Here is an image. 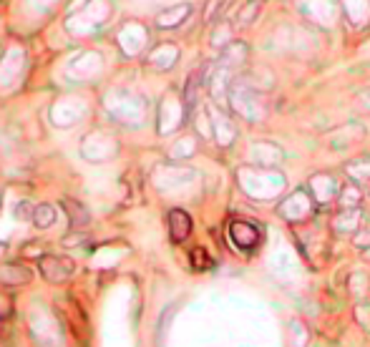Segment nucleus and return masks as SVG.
Masks as SVG:
<instances>
[{"label": "nucleus", "instance_id": "obj_1", "mask_svg": "<svg viewBox=\"0 0 370 347\" xmlns=\"http://www.w3.org/2000/svg\"><path fill=\"white\" fill-rule=\"evenodd\" d=\"M229 239H232V244H234V249H239V252H252V249L260 247L262 229L255 224V221L234 219L229 224Z\"/></svg>", "mask_w": 370, "mask_h": 347}, {"label": "nucleus", "instance_id": "obj_2", "mask_svg": "<svg viewBox=\"0 0 370 347\" xmlns=\"http://www.w3.org/2000/svg\"><path fill=\"white\" fill-rule=\"evenodd\" d=\"M38 269H41V274L51 284H61V282H68V279L76 274V262L68 260V257L46 255V257H41V262H38Z\"/></svg>", "mask_w": 370, "mask_h": 347}, {"label": "nucleus", "instance_id": "obj_3", "mask_svg": "<svg viewBox=\"0 0 370 347\" xmlns=\"http://www.w3.org/2000/svg\"><path fill=\"white\" fill-rule=\"evenodd\" d=\"M30 269L23 264H13V262H8V264H0V284L3 287H23V284L30 282Z\"/></svg>", "mask_w": 370, "mask_h": 347}, {"label": "nucleus", "instance_id": "obj_4", "mask_svg": "<svg viewBox=\"0 0 370 347\" xmlns=\"http://www.w3.org/2000/svg\"><path fill=\"white\" fill-rule=\"evenodd\" d=\"M169 234H172V242H184L191 234V217L186 214L184 209H172L169 212Z\"/></svg>", "mask_w": 370, "mask_h": 347}, {"label": "nucleus", "instance_id": "obj_5", "mask_svg": "<svg viewBox=\"0 0 370 347\" xmlns=\"http://www.w3.org/2000/svg\"><path fill=\"white\" fill-rule=\"evenodd\" d=\"M295 209H300V214L305 217V219L310 217V212H313V204H310V197H307L305 189L295 191V194H292V197H290L287 202L280 207V214H282L285 219L292 221V217H295Z\"/></svg>", "mask_w": 370, "mask_h": 347}, {"label": "nucleus", "instance_id": "obj_6", "mask_svg": "<svg viewBox=\"0 0 370 347\" xmlns=\"http://www.w3.org/2000/svg\"><path fill=\"white\" fill-rule=\"evenodd\" d=\"M64 209L68 212V219H71V224L73 226H86L88 224V212H86V207L83 204H78V202H73V199H66L64 202Z\"/></svg>", "mask_w": 370, "mask_h": 347}, {"label": "nucleus", "instance_id": "obj_7", "mask_svg": "<svg viewBox=\"0 0 370 347\" xmlns=\"http://www.w3.org/2000/svg\"><path fill=\"white\" fill-rule=\"evenodd\" d=\"M56 209L51 207V204H38L33 212V224L38 226V229H48L51 224H56Z\"/></svg>", "mask_w": 370, "mask_h": 347}, {"label": "nucleus", "instance_id": "obj_8", "mask_svg": "<svg viewBox=\"0 0 370 347\" xmlns=\"http://www.w3.org/2000/svg\"><path fill=\"white\" fill-rule=\"evenodd\" d=\"M191 8L189 6H179L177 11H167L159 16V28H174V25H179L181 23V18H174V16H189Z\"/></svg>", "mask_w": 370, "mask_h": 347}, {"label": "nucleus", "instance_id": "obj_9", "mask_svg": "<svg viewBox=\"0 0 370 347\" xmlns=\"http://www.w3.org/2000/svg\"><path fill=\"white\" fill-rule=\"evenodd\" d=\"M191 267H194V269H209V267H212V257L207 255V249L202 247L191 249Z\"/></svg>", "mask_w": 370, "mask_h": 347}, {"label": "nucleus", "instance_id": "obj_10", "mask_svg": "<svg viewBox=\"0 0 370 347\" xmlns=\"http://www.w3.org/2000/svg\"><path fill=\"white\" fill-rule=\"evenodd\" d=\"M33 212H35V207H30L28 202H23L20 207L16 209V217H18V219H30V221H33Z\"/></svg>", "mask_w": 370, "mask_h": 347}]
</instances>
